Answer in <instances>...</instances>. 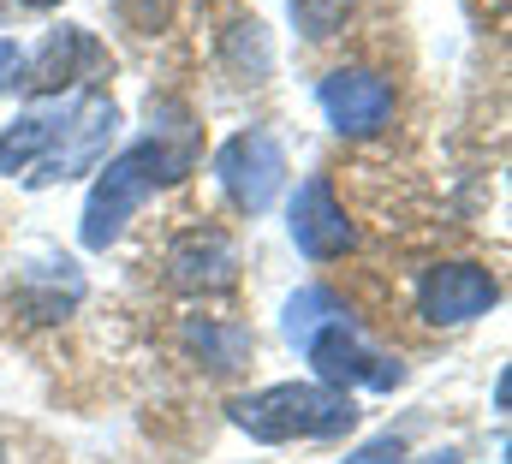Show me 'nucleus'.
<instances>
[{
  "mask_svg": "<svg viewBox=\"0 0 512 464\" xmlns=\"http://www.w3.org/2000/svg\"><path fill=\"white\" fill-rule=\"evenodd\" d=\"M501 304V280L483 268V262H441L423 274L417 286V310L435 322V328H465L477 316H489Z\"/></svg>",
  "mask_w": 512,
  "mask_h": 464,
  "instance_id": "obj_6",
  "label": "nucleus"
},
{
  "mask_svg": "<svg viewBox=\"0 0 512 464\" xmlns=\"http://www.w3.org/2000/svg\"><path fill=\"white\" fill-rule=\"evenodd\" d=\"M316 96H322V114H328V125H334L340 137H370V131H382L387 114H393V90H387V78H376L370 66H340V72H328Z\"/></svg>",
  "mask_w": 512,
  "mask_h": 464,
  "instance_id": "obj_8",
  "label": "nucleus"
},
{
  "mask_svg": "<svg viewBox=\"0 0 512 464\" xmlns=\"http://www.w3.org/2000/svg\"><path fill=\"white\" fill-rule=\"evenodd\" d=\"M346 464H405V441H399V435H382V441L358 447Z\"/></svg>",
  "mask_w": 512,
  "mask_h": 464,
  "instance_id": "obj_16",
  "label": "nucleus"
},
{
  "mask_svg": "<svg viewBox=\"0 0 512 464\" xmlns=\"http://www.w3.org/2000/svg\"><path fill=\"white\" fill-rule=\"evenodd\" d=\"M167 280L191 298H215L239 286V244L227 227H185L167 250Z\"/></svg>",
  "mask_w": 512,
  "mask_h": 464,
  "instance_id": "obj_7",
  "label": "nucleus"
},
{
  "mask_svg": "<svg viewBox=\"0 0 512 464\" xmlns=\"http://www.w3.org/2000/svg\"><path fill=\"white\" fill-rule=\"evenodd\" d=\"M233 54H239V66L251 72V84L268 72V36H262V24H233Z\"/></svg>",
  "mask_w": 512,
  "mask_h": 464,
  "instance_id": "obj_14",
  "label": "nucleus"
},
{
  "mask_svg": "<svg viewBox=\"0 0 512 464\" xmlns=\"http://www.w3.org/2000/svg\"><path fill=\"white\" fill-rule=\"evenodd\" d=\"M114 131H120V108H114L108 96H96V90L72 96V114H66V125H60L54 149L36 161L30 185H60V179L96 173L102 155H108V143H114Z\"/></svg>",
  "mask_w": 512,
  "mask_h": 464,
  "instance_id": "obj_5",
  "label": "nucleus"
},
{
  "mask_svg": "<svg viewBox=\"0 0 512 464\" xmlns=\"http://www.w3.org/2000/svg\"><path fill=\"white\" fill-rule=\"evenodd\" d=\"M215 179H221V191H227V203L239 215H262L286 191V149H280V137L262 131V125L227 137L215 149Z\"/></svg>",
  "mask_w": 512,
  "mask_h": 464,
  "instance_id": "obj_4",
  "label": "nucleus"
},
{
  "mask_svg": "<svg viewBox=\"0 0 512 464\" xmlns=\"http://www.w3.org/2000/svg\"><path fill=\"white\" fill-rule=\"evenodd\" d=\"M24 6H60V0H24Z\"/></svg>",
  "mask_w": 512,
  "mask_h": 464,
  "instance_id": "obj_19",
  "label": "nucleus"
},
{
  "mask_svg": "<svg viewBox=\"0 0 512 464\" xmlns=\"http://www.w3.org/2000/svg\"><path fill=\"white\" fill-rule=\"evenodd\" d=\"M286 227H292V244H298L310 262H334V256H346V250H352V238H358L328 179H304V185L292 191Z\"/></svg>",
  "mask_w": 512,
  "mask_h": 464,
  "instance_id": "obj_9",
  "label": "nucleus"
},
{
  "mask_svg": "<svg viewBox=\"0 0 512 464\" xmlns=\"http://www.w3.org/2000/svg\"><path fill=\"white\" fill-rule=\"evenodd\" d=\"M197 167V131L179 125V131H149L143 143H131L126 155H114L108 167H96V185H90V203H84V244L90 250H108L126 221L173 179H185Z\"/></svg>",
  "mask_w": 512,
  "mask_h": 464,
  "instance_id": "obj_1",
  "label": "nucleus"
},
{
  "mask_svg": "<svg viewBox=\"0 0 512 464\" xmlns=\"http://www.w3.org/2000/svg\"><path fill=\"white\" fill-rule=\"evenodd\" d=\"M423 464H459V453L447 447V453H435V459H423Z\"/></svg>",
  "mask_w": 512,
  "mask_h": 464,
  "instance_id": "obj_18",
  "label": "nucleus"
},
{
  "mask_svg": "<svg viewBox=\"0 0 512 464\" xmlns=\"http://www.w3.org/2000/svg\"><path fill=\"white\" fill-rule=\"evenodd\" d=\"M352 6L358 0H292V24L310 42H328V36H340V24L352 18Z\"/></svg>",
  "mask_w": 512,
  "mask_h": 464,
  "instance_id": "obj_13",
  "label": "nucleus"
},
{
  "mask_svg": "<svg viewBox=\"0 0 512 464\" xmlns=\"http://www.w3.org/2000/svg\"><path fill=\"white\" fill-rule=\"evenodd\" d=\"M102 66H108L102 42H96L84 24H60V30H48V36H42L36 60L24 66V78H18V84H30L36 96H60V90H72V84L96 78Z\"/></svg>",
  "mask_w": 512,
  "mask_h": 464,
  "instance_id": "obj_10",
  "label": "nucleus"
},
{
  "mask_svg": "<svg viewBox=\"0 0 512 464\" xmlns=\"http://www.w3.org/2000/svg\"><path fill=\"white\" fill-rule=\"evenodd\" d=\"M227 411L251 441H268V447H280V441H334L358 423L352 393H334L322 381H280V387L233 399Z\"/></svg>",
  "mask_w": 512,
  "mask_h": 464,
  "instance_id": "obj_3",
  "label": "nucleus"
},
{
  "mask_svg": "<svg viewBox=\"0 0 512 464\" xmlns=\"http://www.w3.org/2000/svg\"><path fill=\"white\" fill-rule=\"evenodd\" d=\"M114 12L126 18L131 30H143V36H149V30H161V24H167L173 0H114Z\"/></svg>",
  "mask_w": 512,
  "mask_h": 464,
  "instance_id": "obj_15",
  "label": "nucleus"
},
{
  "mask_svg": "<svg viewBox=\"0 0 512 464\" xmlns=\"http://www.w3.org/2000/svg\"><path fill=\"white\" fill-rule=\"evenodd\" d=\"M66 114H72V96H66V102L54 96L48 108H30L18 125H6V131H0V173H24V167H36V161L54 149V137H60Z\"/></svg>",
  "mask_w": 512,
  "mask_h": 464,
  "instance_id": "obj_11",
  "label": "nucleus"
},
{
  "mask_svg": "<svg viewBox=\"0 0 512 464\" xmlns=\"http://www.w3.org/2000/svg\"><path fill=\"white\" fill-rule=\"evenodd\" d=\"M185 346L203 357V369H215V375H233V369H245L251 363V328L245 322H215V316H191L185 322Z\"/></svg>",
  "mask_w": 512,
  "mask_h": 464,
  "instance_id": "obj_12",
  "label": "nucleus"
},
{
  "mask_svg": "<svg viewBox=\"0 0 512 464\" xmlns=\"http://www.w3.org/2000/svg\"><path fill=\"white\" fill-rule=\"evenodd\" d=\"M286 340L304 346L316 381L334 387V393H352V387H376V393H387V387L405 381V369H399L387 351L370 346V340L352 328V316H346L322 286L292 292V304H286Z\"/></svg>",
  "mask_w": 512,
  "mask_h": 464,
  "instance_id": "obj_2",
  "label": "nucleus"
},
{
  "mask_svg": "<svg viewBox=\"0 0 512 464\" xmlns=\"http://www.w3.org/2000/svg\"><path fill=\"white\" fill-rule=\"evenodd\" d=\"M24 78V48L18 42H0V90H12Z\"/></svg>",
  "mask_w": 512,
  "mask_h": 464,
  "instance_id": "obj_17",
  "label": "nucleus"
}]
</instances>
